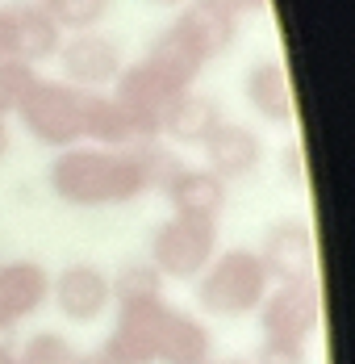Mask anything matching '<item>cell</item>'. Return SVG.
Returning <instances> with one entry per match:
<instances>
[{
    "label": "cell",
    "instance_id": "obj_31",
    "mask_svg": "<svg viewBox=\"0 0 355 364\" xmlns=\"http://www.w3.org/2000/svg\"><path fill=\"white\" fill-rule=\"evenodd\" d=\"M9 155V117H0V159Z\"/></svg>",
    "mask_w": 355,
    "mask_h": 364
},
{
    "label": "cell",
    "instance_id": "obj_29",
    "mask_svg": "<svg viewBox=\"0 0 355 364\" xmlns=\"http://www.w3.org/2000/svg\"><path fill=\"white\" fill-rule=\"evenodd\" d=\"M0 364H17V343H13V331L0 335Z\"/></svg>",
    "mask_w": 355,
    "mask_h": 364
},
{
    "label": "cell",
    "instance_id": "obj_11",
    "mask_svg": "<svg viewBox=\"0 0 355 364\" xmlns=\"http://www.w3.org/2000/svg\"><path fill=\"white\" fill-rule=\"evenodd\" d=\"M201 151H205V168L226 184L247 181L251 172L263 164V139H259L251 126L226 122V117L217 122V130L201 143Z\"/></svg>",
    "mask_w": 355,
    "mask_h": 364
},
{
    "label": "cell",
    "instance_id": "obj_9",
    "mask_svg": "<svg viewBox=\"0 0 355 364\" xmlns=\"http://www.w3.org/2000/svg\"><path fill=\"white\" fill-rule=\"evenodd\" d=\"M50 301L59 306V314L67 323H97L113 306V289H109V272L97 264H71L59 277H50Z\"/></svg>",
    "mask_w": 355,
    "mask_h": 364
},
{
    "label": "cell",
    "instance_id": "obj_24",
    "mask_svg": "<svg viewBox=\"0 0 355 364\" xmlns=\"http://www.w3.org/2000/svg\"><path fill=\"white\" fill-rule=\"evenodd\" d=\"M38 80V72L21 59H0V117H13L26 88Z\"/></svg>",
    "mask_w": 355,
    "mask_h": 364
},
{
    "label": "cell",
    "instance_id": "obj_14",
    "mask_svg": "<svg viewBox=\"0 0 355 364\" xmlns=\"http://www.w3.org/2000/svg\"><path fill=\"white\" fill-rule=\"evenodd\" d=\"M9 38H13V59L21 63H42V59H55L59 46H63V30L59 21L42 9V4H9Z\"/></svg>",
    "mask_w": 355,
    "mask_h": 364
},
{
    "label": "cell",
    "instance_id": "obj_20",
    "mask_svg": "<svg viewBox=\"0 0 355 364\" xmlns=\"http://www.w3.org/2000/svg\"><path fill=\"white\" fill-rule=\"evenodd\" d=\"M84 143H92V146H134L138 143L126 109L109 92H88L84 97Z\"/></svg>",
    "mask_w": 355,
    "mask_h": 364
},
{
    "label": "cell",
    "instance_id": "obj_17",
    "mask_svg": "<svg viewBox=\"0 0 355 364\" xmlns=\"http://www.w3.org/2000/svg\"><path fill=\"white\" fill-rule=\"evenodd\" d=\"M243 88H247L251 109L263 122H272V126H288L293 122L297 101H293V84H288V72L280 68V59H255Z\"/></svg>",
    "mask_w": 355,
    "mask_h": 364
},
{
    "label": "cell",
    "instance_id": "obj_27",
    "mask_svg": "<svg viewBox=\"0 0 355 364\" xmlns=\"http://www.w3.org/2000/svg\"><path fill=\"white\" fill-rule=\"evenodd\" d=\"M284 181L288 184H305V155H301V146L297 143L284 151Z\"/></svg>",
    "mask_w": 355,
    "mask_h": 364
},
{
    "label": "cell",
    "instance_id": "obj_16",
    "mask_svg": "<svg viewBox=\"0 0 355 364\" xmlns=\"http://www.w3.org/2000/svg\"><path fill=\"white\" fill-rule=\"evenodd\" d=\"M172 26L188 38V46H192L205 63L217 59V55H226V50L234 46V38H239V17H230V13H222V9H213V4H201V0H188L176 13Z\"/></svg>",
    "mask_w": 355,
    "mask_h": 364
},
{
    "label": "cell",
    "instance_id": "obj_25",
    "mask_svg": "<svg viewBox=\"0 0 355 364\" xmlns=\"http://www.w3.org/2000/svg\"><path fill=\"white\" fill-rule=\"evenodd\" d=\"M255 364H310V343H297V339H263Z\"/></svg>",
    "mask_w": 355,
    "mask_h": 364
},
{
    "label": "cell",
    "instance_id": "obj_34",
    "mask_svg": "<svg viewBox=\"0 0 355 364\" xmlns=\"http://www.w3.org/2000/svg\"><path fill=\"white\" fill-rule=\"evenodd\" d=\"M26 4H46V0H26Z\"/></svg>",
    "mask_w": 355,
    "mask_h": 364
},
{
    "label": "cell",
    "instance_id": "obj_18",
    "mask_svg": "<svg viewBox=\"0 0 355 364\" xmlns=\"http://www.w3.org/2000/svg\"><path fill=\"white\" fill-rule=\"evenodd\" d=\"M163 197L172 201V214H192V218L217 222L226 210V181H217L209 168H180L176 181L163 188Z\"/></svg>",
    "mask_w": 355,
    "mask_h": 364
},
{
    "label": "cell",
    "instance_id": "obj_1",
    "mask_svg": "<svg viewBox=\"0 0 355 364\" xmlns=\"http://www.w3.org/2000/svg\"><path fill=\"white\" fill-rule=\"evenodd\" d=\"M46 181H50V193L63 205H71V210L130 205V201H138L142 193H151L138 146L75 143L67 151H55Z\"/></svg>",
    "mask_w": 355,
    "mask_h": 364
},
{
    "label": "cell",
    "instance_id": "obj_5",
    "mask_svg": "<svg viewBox=\"0 0 355 364\" xmlns=\"http://www.w3.org/2000/svg\"><path fill=\"white\" fill-rule=\"evenodd\" d=\"M255 318H259V335H263V339H297V343H310V335H314L318 323H322L318 277L272 285L268 297L259 301Z\"/></svg>",
    "mask_w": 355,
    "mask_h": 364
},
{
    "label": "cell",
    "instance_id": "obj_35",
    "mask_svg": "<svg viewBox=\"0 0 355 364\" xmlns=\"http://www.w3.org/2000/svg\"><path fill=\"white\" fill-rule=\"evenodd\" d=\"M4 331H9V327H0V335H4Z\"/></svg>",
    "mask_w": 355,
    "mask_h": 364
},
{
    "label": "cell",
    "instance_id": "obj_6",
    "mask_svg": "<svg viewBox=\"0 0 355 364\" xmlns=\"http://www.w3.org/2000/svg\"><path fill=\"white\" fill-rule=\"evenodd\" d=\"M176 92H180V88H172V84L155 72L146 59L130 63V68H121L117 80L109 84V97L126 109L130 126H134V134H138V143L159 139L163 113H168V105H172V97H176Z\"/></svg>",
    "mask_w": 355,
    "mask_h": 364
},
{
    "label": "cell",
    "instance_id": "obj_15",
    "mask_svg": "<svg viewBox=\"0 0 355 364\" xmlns=\"http://www.w3.org/2000/svg\"><path fill=\"white\" fill-rule=\"evenodd\" d=\"M217 122H222V105L197 88H184L172 97V105L163 113L159 139H172L176 146H201L217 130Z\"/></svg>",
    "mask_w": 355,
    "mask_h": 364
},
{
    "label": "cell",
    "instance_id": "obj_13",
    "mask_svg": "<svg viewBox=\"0 0 355 364\" xmlns=\"http://www.w3.org/2000/svg\"><path fill=\"white\" fill-rule=\"evenodd\" d=\"M213 360V331L180 310V306H163L159 318V335H155V364H205Z\"/></svg>",
    "mask_w": 355,
    "mask_h": 364
},
{
    "label": "cell",
    "instance_id": "obj_10",
    "mask_svg": "<svg viewBox=\"0 0 355 364\" xmlns=\"http://www.w3.org/2000/svg\"><path fill=\"white\" fill-rule=\"evenodd\" d=\"M163 297L159 301H138V306H117L113 331L105 339V352L113 364H155V335L163 318Z\"/></svg>",
    "mask_w": 355,
    "mask_h": 364
},
{
    "label": "cell",
    "instance_id": "obj_28",
    "mask_svg": "<svg viewBox=\"0 0 355 364\" xmlns=\"http://www.w3.org/2000/svg\"><path fill=\"white\" fill-rule=\"evenodd\" d=\"M0 59H13V38H9V4H0Z\"/></svg>",
    "mask_w": 355,
    "mask_h": 364
},
{
    "label": "cell",
    "instance_id": "obj_33",
    "mask_svg": "<svg viewBox=\"0 0 355 364\" xmlns=\"http://www.w3.org/2000/svg\"><path fill=\"white\" fill-rule=\"evenodd\" d=\"M205 364H255V360H205Z\"/></svg>",
    "mask_w": 355,
    "mask_h": 364
},
{
    "label": "cell",
    "instance_id": "obj_30",
    "mask_svg": "<svg viewBox=\"0 0 355 364\" xmlns=\"http://www.w3.org/2000/svg\"><path fill=\"white\" fill-rule=\"evenodd\" d=\"M71 364H113V360L97 348V352H75V360H71Z\"/></svg>",
    "mask_w": 355,
    "mask_h": 364
},
{
    "label": "cell",
    "instance_id": "obj_3",
    "mask_svg": "<svg viewBox=\"0 0 355 364\" xmlns=\"http://www.w3.org/2000/svg\"><path fill=\"white\" fill-rule=\"evenodd\" d=\"M84 97L88 92L67 80L38 75L17 105V122L26 126L34 143L50 146V151H67V146L84 143Z\"/></svg>",
    "mask_w": 355,
    "mask_h": 364
},
{
    "label": "cell",
    "instance_id": "obj_8",
    "mask_svg": "<svg viewBox=\"0 0 355 364\" xmlns=\"http://www.w3.org/2000/svg\"><path fill=\"white\" fill-rule=\"evenodd\" d=\"M59 63H63V80L84 88V92H101L109 88L117 72L126 68L121 59V46L113 38L97 34V30H84V34H71L59 46Z\"/></svg>",
    "mask_w": 355,
    "mask_h": 364
},
{
    "label": "cell",
    "instance_id": "obj_22",
    "mask_svg": "<svg viewBox=\"0 0 355 364\" xmlns=\"http://www.w3.org/2000/svg\"><path fill=\"white\" fill-rule=\"evenodd\" d=\"M109 4H113V0H46L42 9L59 21V30L84 34V30H97V26L105 21Z\"/></svg>",
    "mask_w": 355,
    "mask_h": 364
},
{
    "label": "cell",
    "instance_id": "obj_2",
    "mask_svg": "<svg viewBox=\"0 0 355 364\" xmlns=\"http://www.w3.org/2000/svg\"><path fill=\"white\" fill-rule=\"evenodd\" d=\"M272 289V277L255 247L217 252L197 277V306L213 318H247Z\"/></svg>",
    "mask_w": 355,
    "mask_h": 364
},
{
    "label": "cell",
    "instance_id": "obj_23",
    "mask_svg": "<svg viewBox=\"0 0 355 364\" xmlns=\"http://www.w3.org/2000/svg\"><path fill=\"white\" fill-rule=\"evenodd\" d=\"M75 348L59 331H38L26 343H17V364H71Z\"/></svg>",
    "mask_w": 355,
    "mask_h": 364
},
{
    "label": "cell",
    "instance_id": "obj_19",
    "mask_svg": "<svg viewBox=\"0 0 355 364\" xmlns=\"http://www.w3.org/2000/svg\"><path fill=\"white\" fill-rule=\"evenodd\" d=\"M155 72L163 75L172 88H197V75L205 72V59L188 46V38L180 34L176 26H168V30H159L155 34V42L146 46V55H142Z\"/></svg>",
    "mask_w": 355,
    "mask_h": 364
},
{
    "label": "cell",
    "instance_id": "obj_4",
    "mask_svg": "<svg viewBox=\"0 0 355 364\" xmlns=\"http://www.w3.org/2000/svg\"><path fill=\"white\" fill-rule=\"evenodd\" d=\"M217 255V222L172 214L151 230V264L163 281H197Z\"/></svg>",
    "mask_w": 355,
    "mask_h": 364
},
{
    "label": "cell",
    "instance_id": "obj_12",
    "mask_svg": "<svg viewBox=\"0 0 355 364\" xmlns=\"http://www.w3.org/2000/svg\"><path fill=\"white\" fill-rule=\"evenodd\" d=\"M50 301V272L38 259H0V327H17L34 318Z\"/></svg>",
    "mask_w": 355,
    "mask_h": 364
},
{
    "label": "cell",
    "instance_id": "obj_32",
    "mask_svg": "<svg viewBox=\"0 0 355 364\" xmlns=\"http://www.w3.org/2000/svg\"><path fill=\"white\" fill-rule=\"evenodd\" d=\"M151 4H159V9H184L188 0H151Z\"/></svg>",
    "mask_w": 355,
    "mask_h": 364
},
{
    "label": "cell",
    "instance_id": "obj_21",
    "mask_svg": "<svg viewBox=\"0 0 355 364\" xmlns=\"http://www.w3.org/2000/svg\"><path fill=\"white\" fill-rule=\"evenodd\" d=\"M109 289H113V306H138V301H159L163 297V277L151 259H126L113 277H109Z\"/></svg>",
    "mask_w": 355,
    "mask_h": 364
},
{
    "label": "cell",
    "instance_id": "obj_7",
    "mask_svg": "<svg viewBox=\"0 0 355 364\" xmlns=\"http://www.w3.org/2000/svg\"><path fill=\"white\" fill-rule=\"evenodd\" d=\"M259 259L272 277V285L280 281H305V277H318L314 264H318V243H314V230L310 222L301 218H280L263 230V247Z\"/></svg>",
    "mask_w": 355,
    "mask_h": 364
},
{
    "label": "cell",
    "instance_id": "obj_26",
    "mask_svg": "<svg viewBox=\"0 0 355 364\" xmlns=\"http://www.w3.org/2000/svg\"><path fill=\"white\" fill-rule=\"evenodd\" d=\"M201 4H213V9H222V13H230V17H247V13H263L268 9V0H201Z\"/></svg>",
    "mask_w": 355,
    "mask_h": 364
}]
</instances>
